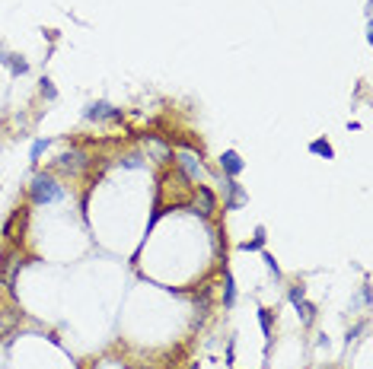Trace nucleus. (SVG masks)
I'll use <instances>...</instances> for the list:
<instances>
[{"label":"nucleus","mask_w":373,"mask_h":369,"mask_svg":"<svg viewBox=\"0 0 373 369\" xmlns=\"http://www.w3.org/2000/svg\"><path fill=\"white\" fill-rule=\"evenodd\" d=\"M217 163H220V172H224L227 178H240L243 169H246V163H243V156L236 150H224Z\"/></svg>","instance_id":"obj_10"},{"label":"nucleus","mask_w":373,"mask_h":369,"mask_svg":"<svg viewBox=\"0 0 373 369\" xmlns=\"http://www.w3.org/2000/svg\"><path fill=\"white\" fill-rule=\"evenodd\" d=\"M39 92H42V96H45L48 102H54V99H58V89H54V83H51V80H48V77H42V83H39Z\"/></svg>","instance_id":"obj_19"},{"label":"nucleus","mask_w":373,"mask_h":369,"mask_svg":"<svg viewBox=\"0 0 373 369\" xmlns=\"http://www.w3.org/2000/svg\"><path fill=\"white\" fill-rule=\"evenodd\" d=\"M192 211L198 213V217H204V220H211L214 213L220 211V207H217V194H214V188H207L204 182L192 188Z\"/></svg>","instance_id":"obj_6"},{"label":"nucleus","mask_w":373,"mask_h":369,"mask_svg":"<svg viewBox=\"0 0 373 369\" xmlns=\"http://www.w3.org/2000/svg\"><path fill=\"white\" fill-rule=\"evenodd\" d=\"M90 165H93V156H90L83 146H71L67 153H61V156L54 159V169L64 172V175H71V178H80Z\"/></svg>","instance_id":"obj_3"},{"label":"nucleus","mask_w":373,"mask_h":369,"mask_svg":"<svg viewBox=\"0 0 373 369\" xmlns=\"http://www.w3.org/2000/svg\"><path fill=\"white\" fill-rule=\"evenodd\" d=\"M360 299L370 306V280H364V287H360Z\"/></svg>","instance_id":"obj_25"},{"label":"nucleus","mask_w":373,"mask_h":369,"mask_svg":"<svg viewBox=\"0 0 373 369\" xmlns=\"http://www.w3.org/2000/svg\"><path fill=\"white\" fill-rule=\"evenodd\" d=\"M188 369H201V366H198V363H192V366H188Z\"/></svg>","instance_id":"obj_26"},{"label":"nucleus","mask_w":373,"mask_h":369,"mask_svg":"<svg viewBox=\"0 0 373 369\" xmlns=\"http://www.w3.org/2000/svg\"><path fill=\"white\" fill-rule=\"evenodd\" d=\"M83 115H87L90 121H121L125 118V112L115 108V106H109V102H90Z\"/></svg>","instance_id":"obj_9"},{"label":"nucleus","mask_w":373,"mask_h":369,"mask_svg":"<svg viewBox=\"0 0 373 369\" xmlns=\"http://www.w3.org/2000/svg\"><path fill=\"white\" fill-rule=\"evenodd\" d=\"M259 325H262V334H265V347L271 350V341H274V309L262 306V309H259Z\"/></svg>","instance_id":"obj_11"},{"label":"nucleus","mask_w":373,"mask_h":369,"mask_svg":"<svg viewBox=\"0 0 373 369\" xmlns=\"http://www.w3.org/2000/svg\"><path fill=\"white\" fill-rule=\"evenodd\" d=\"M173 165H176V169H179L182 172V175H185L188 178V182H204V178H207V169H204V163H201V156H198V153H195V150H188V146H182V150H176V159H173Z\"/></svg>","instance_id":"obj_5"},{"label":"nucleus","mask_w":373,"mask_h":369,"mask_svg":"<svg viewBox=\"0 0 373 369\" xmlns=\"http://www.w3.org/2000/svg\"><path fill=\"white\" fill-rule=\"evenodd\" d=\"M121 165H125V169H144V159H140L137 153H128V156H121Z\"/></svg>","instance_id":"obj_22"},{"label":"nucleus","mask_w":373,"mask_h":369,"mask_svg":"<svg viewBox=\"0 0 373 369\" xmlns=\"http://www.w3.org/2000/svg\"><path fill=\"white\" fill-rule=\"evenodd\" d=\"M293 309H297V315H300V325H303V328H313V322H316V306L310 303V299L297 303Z\"/></svg>","instance_id":"obj_14"},{"label":"nucleus","mask_w":373,"mask_h":369,"mask_svg":"<svg viewBox=\"0 0 373 369\" xmlns=\"http://www.w3.org/2000/svg\"><path fill=\"white\" fill-rule=\"evenodd\" d=\"M236 363V337L227 341V356H224V366H233Z\"/></svg>","instance_id":"obj_23"},{"label":"nucleus","mask_w":373,"mask_h":369,"mask_svg":"<svg viewBox=\"0 0 373 369\" xmlns=\"http://www.w3.org/2000/svg\"><path fill=\"white\" fill-rule=\"evenodd\" d=\"M0 64H7L10 73H16V77H23L29 70V64L23 58H16V54H0Z\"/></svg>","instance_id":"obj_17"},{"label":"nucleus","mask_w":373,"mask_h":369,"mask_svg":"<svg viewBox=\"0 0 373 369\" xmlns=\"http://www.w3.org/2000/svg\"><path fill=\"white\" fill-rule=\"evenodd\" d=\"M236 306V280L227 268H224V309H233Z\"/></svg>","instance_id":"obj_12"},{"label":"nucleus","mask_w":373,"mask_h":369,"mask_svg":"<svg viewBox=\"0 0 373 369\" xmlns=\"http://www.w3.org/2000/svg\"><path fill=\"white\" fill-rule=\"evenodd\" d=\"M262 261H265V268L271 270V274L281 280V268H278V261H274V255H271V251H265V249H262Z\"/></svg>","instance_id":"obj_21"},{"label":"nucleus","mask_w":373,"mask_h":369,"mask_svg":"<svg viewBox=\"0 0 373 369\" xmlns=\"http://www.w3.org/2000/svg\"><path fill=\"white\" fill-rule=\"evenodd\" d=\"M287 299H291V306L303 303V299H307V287H303V284H293V287H287Z\"/></svg>","instance_id":"obj_18"},{"label":"nucleus","mask_w":373,"mask_h":369,"mask_svg":"<svg viewBox=\"0 0 373 369\" xmlns=\"http://www.w3.org/2000/svg\"><path fill=\"white\" fill-rule=\"evenodd\" d=\"M360 331H367V322H360L357 328H351V331H348V341H345L348 347H351V341H357V334H360Z\"/></svg>","instance_id":"obj_24"},{"label":"nucleus","mask_w":373,"mask_h":369,"mask_svg":"<svg viewBox=\"0 0 373 369\" xmlns=\"http://www.w3.org/2000/svg\"><path fill=\"white\" fill-rule=\"evenodd\" d=\"M140 150L147 153V159H154V163H160V165H169L176 159L173 140L160 137V134H140Z\"/></svg>","instance_id":"obj_4"},{"label":"nucleus","mask_w":373,"mask_h":369,"mask_svg":"<svg viewBox=\"0 0 373 369\" xmlns=\"http://www.w3.org/2000/svg\"><path fill=\"white\" fill-rule=\"evenodd\" d=\"M265 239H268V236H265V226H259L252 239L240 242V249H243V251H262V249H265Z\"/></svg>","instance_id":"obj_16"},{"label":"nucleus","mask_w":373,"mask_h":369,"mask_svg":"<svg viewBox=\"0 0 373 369\" xmlns=\"http://www.w3.org/2000/svg\"><path fill=\"white\" fill-rule=\"evenodd\" d=\"M48 150V140H35L32 144V150H29V159H32L35 165H39V159H42V153Z\"/></svg>","instance_id":"obj_20"},{"label":"nucleus","mask_w":373,"mask_h":369,"mask_svg":"<svg viewBox=\"0 0 373 369\" xmlns=\"http://www.w3.org/2000/svg\"><path fill=\"white\" fill-rule=\"evenodd\" d=\"M249 201V194H246V188H243L236 178H224V213H230V211H240L243 204Z\"/></svg>","instance_id":"obj_7"},{"label":"nucleus","mask_w":373,"mask_h":369,"mask_svg":"<svg viewBox=\"0 0 373 369\" xmlns=\"http://www.w3.org/2000/svg\"><path fill=\"white\" fill-rule=\"evenodd\" d=\"M211 299H214V290L211 287H201L198 293H195V309H198V315H211Z\"/></svg>","instance_id":"obj_13"},{"label":"nucleus","mask_w":373,"mask_h":369,"mask_svg":"<svg viewBox=\"0 0 373 369\" xmlns=\"http://www.w3.org/2000/svg\"><path fill=\"white\" fill-rule=\"evenodd\" d=\"M23 268H26V251H23L20 245H10V249L0 255V284H4L7 293L16 290V280H20Z\"/></svg>","instance_id":"obj_2"},{"label":"nucleus","mask_w":373,"mask_h":369,"mask_svg":"<svg viewBox=\"0 0 373 369\" xmlns=\"http://www.w3.org/2000/svg\"><path fill=\"white\" fill-rule=\"evenodd\" d=\"M310 153H313V156H322V159H335V146L329 144L326 137L310 140Z\"/></svg>","instance_id":"obj_15"},{"label":"nucleus","mask_w":373,"mask_h":369,"mask_svg":"<svg viewBox=\"0 0 373 369\" xmlns=\"http://www.w3.org/2000/svg\"><path fill=\"white\" fill-rule=\"evenodd\" d=\"M20 325H23V309H20V306H0V341H7Z\"/></svg>","instance_id":"obj_8"},{"label":"nucleus","mask_w":373,"mask_h":369,"mask_svg":"<svg viewBox=\"0 0 373 369\" xmlns=\"http://www.w3.org/2000/svg\"><path fill=\"white\" fill-rule=\"evenodd\" d=\"M29 201H32L35 207L58 204V201H64V184H61L51 172H35L32 182H29Z\"/></svg>","instance_id":"obj_1"}]
</instances>
